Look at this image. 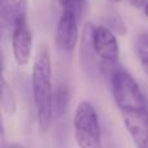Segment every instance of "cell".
Returning <instances> with one entry per match:
<instances>
[{
	"mask_svg": "<svg viewBox=\"0 0 148 148\" xmlns=\"http://www.w3.org/2000/svg\"><path fill=\"white\" fill-rule=\"evenodd\" d=\"M59 4L61 5L62 12H69L81 18L82 10H83L84 0H57Z\"/></svg>",
	"mask_w": 148,
	"mask_h": 148,
	"instance_id": "4fadbf2b",
	"label": "cell"
},
{
	"mask_svg": "<svg viewBox=\"0 0 148 148\" xmlns=\"http://www.w3.org/2000/svg\"><path fill=\"white\" fill-rule=\"evenodd\" d=\"M78 21L79 18L73 13L62 12L56 27V36L55 40L61 51L72 52L78 43Z\"/></svg>",
	"mask_w": 148,
	"mask_h": 148,
	"instance_id": "5b68a950",
	"label": "cell"
},
{
	"mask_svg": "<svg viewBox=\"0 0 148 148\" xmlns=\"http://www.w3.org/2000/svg\"><path fill=\"white\" fill-rule=\"evenodd\" d=\"M123 123L138 148H148V109L122 112Z\"/></svg>",
	"mask_w": 148,
	"mask_h": 148,
	"instance_id": "8992f818",
	"label": "cell"
},
{
	"mask_svg": "<svg viewBox=\"0 0 148 148\" xmlns=\"http://www.w3.org/2000/svg\"><path fill=\"white\" fill-rule=\"evenodd\" d=\"M27 0H0V22L4 30L12 33L17 26L26 23Z\"/></svg>",
	"mask_w": 148,
	"mask_h": 148,
	"instance_id": "52a82bcc",
	"label": "cell"
},
{
	"mask_svg": "<svg viewBox=\"0 0 148 148\" xmlns=\"http://www.w3.org/2000/svg\"><path fill=\"white\" fill-rule=\"evenodd\" d=\"M4 148H25L22 146V144H20V143H9L8 146H5Z\"/></svg>",
	"mask_w": 148,
	"mask_h": 148,
	"instance_id": "2e32d148",
	"label": "cell"
},
{
	"mask_svg": "<svg viewBox=\"0 0 148 148\" xmlns=\"http://www.w3.org/2000/svg\"><path fill=\"white\" fill-rule=\"evenodd\" d=\"M107 26H96L94 30V47L101 62H118L120 46L118 40Z\"/></svg>",
	"mask_w": 148,
	"mask_h": 148,
	"instance_id": "277c9868",
	"label": "cell"
},
{
	"mask_svg": "<svg viewBox=\"0 0 148 148\" xmlns=\"http://www.w3.org/2000/svg\"><path fill=\"white\" fill-rule=\"evenodd\" d=\"M136 52L143 66H148V33L140 34L136 39Z\"/></svg>",
	"mask_w": 148,
	"mask_h": 148,
	"instance_id": "5bb4252c",
	"label": "cell"
},
{
	"mask_svg": "<svg viewBox=\"0 0 148 148\" xmlns=\"http://www.w3.org/2000/svg\"><path fill=\"white\" fill-rule=\"evenodd\" d=\"M110 87L113 99L121 112H135L147 108L138 83L126 70L118 68L110 75Z\"/></svg>",
	"mask_w": 148,
	"mask_h": 148,
	"instance_id": "3957f363",
	"label": "cell"
},
{
	"mask_svg": "<svg viewBox=\"0 0 148 148\" xmlns=\"http://www.w3.org/2000/svg\"><path fill=\"white\" fill-rule=\"evenodd\" d=\"M34 107L36 120L42 131H48L53 117V87H52V65L48 47L46 44L39 47L34 60L31 74Z\"/></svg>",
	"mask_w": 148,
	"mask_h": 148,
	"instance_id": "6da1fadb",
	"label": "cell"
},
{
	"mask_svg": "<svg viewBox=\"0 0 148 148\" xmlns=\"http://www.w3.org/2000/svg\"><path fill=\"white\" fill-rule=\"evenodd\" d=\"M143 12H144V14L148 17V0L144 3V5H143Z\"/></svg>",
	"mask_w": 148,
	"mask_h": 148,
	"instance_id": "e0dca14e",
	"label": "cell"
},
{
	"mask_svg": "<svg viewBox=\"0 0 148 148\" xmlns=\"http://www.w3.org/2000/svg\"><path fill=\"white\" fill-rule=\"evenodd\" d=\"M1 107L8 114H13L17 108L14 92L12 90V86L8 83L5 78L1 79Z\"/></svg>",
	"mask_w": 148,
	"mask_h": 148,
	"instance_id": "7c38bea8",
	"label": "cell"
},
{
	"mask_svg": "<svg viewBox=\"0 0 148 148\" xmlns=\"http://www.w3.org/2000/svg\"><path fill=\"white\" fill-rule=\"evenodd\" d=\"M94 30H95V26L90 22H87L83 26L82 42H81V53H82V59H83L84 64L87 66L91 68V69L100 70L101 61H100L94 47Z\"/></svg>",
	"mask_w": 148,
	"mask_h": 148,
	"instance_id": "9c48e42d",
	"label": "cell"
},
{
	"mask_svg": "<svg viewBox=\"0 0 148 148\" xmlns=\"http://www.w3.org/2000/svg\"><path fill=\"white\" fill-rule=\"evenodd\" d=\"M144 68V72L147 73V75H148V66H143Z\"/></svg>",
	"mask_w": 148,
	"mask_h": 148,
	"instance_id": "ac0fdd59",
	"label": "cell"
},
{
	"mask_svg": "<svg viewBox=\"0 0 148 148\" xmlns=\"http://www.w3.org/2000/svg\"><path fill=\"white\" fill-rule=\"evenodd\" d=\"M146 1H147V0H129V3H130V4L133 5L134 8H140V7H143Z\"/></svg>",
	"mask_w": 148,
	"mask_h": 148,
	"instance_id": "9a60e30c",
	"label": "cell"
},
{
	"mask_svg": "<svg viewBox=\"0 0 148 148\" xmlns=\"http://www.w3.org/2000/svg\"><path fill=\"white\" fill-rule=\"evenodd\" d=\"M109 1H112V3H117V1H120V0H109Z\"/></svg>",
	"mask_w": 148,
	"mask_h": 148,
	"instance_id": "d6986e66",
	"label": "cell"
},
{
	"mask_svg": "<svg viewBox=\"0 0 148 148\" xmlns=\"http://www.w3.org/2000/svg\"><path fill=\"white\" fill-rule=\"evenodd\" d=\"M73 126L74 138L79 148H103L99 117L90 101L83 100L77 105Z\"/></svg>",
	"mask_w": 148,
	"mask_h": 148,
	"instance_id": "7a4b0ae2",
	"label": "cell"
},
{
	"mask_svg": "<svg viewBox=\"0 0 148 148\" xmlns=\"http://www.w3.org/2000/svg\"><path fill=\"white\" fill-rule=\"evenodd\" d=\"M12 39V51L14 61L18 66H25L29 64L33 51V33L29 29L27 23L17 26L10 33Z\"/></svg>",
	"mask_w": 148,
	"mask_h": 148,
	"instance_id": "ba28073f",
	"label": "cell"
},
{
	"mask_svg": "<svg viewBox=\"0 0 148 148\" xmlns=\"http://www.w3.org/2000/svg\"><path fill=\"white\" fill-rule=\"evenodd\" d=\"M69 105V90L64 83H59L53 90V116L61 117Z\"/></svg>",
	"mask_w": 148,
	"mask_h": 148,
	"instance_id": "30bf717a",
	"label": "cell"
},
{
	"mask_svg": "<svg viewBox=\"0 0 148 148\" xmlns=\"http://www.w3.org/2000/svg\"><path fill=\"white\" fill-rule=\"evenodd\" d=\"M103 21L104 25L107 27H109L112 31H114L116 34L120 35H125L127 29H126V23L123 22L122 17L120 16V13L113 8H107L103 14Z\"/></svg>",
	"mask_w": 148,
	"mask_h": 148,
	"instance_id": "8fae6325",
	"label": "cell"
}]
</instances>
